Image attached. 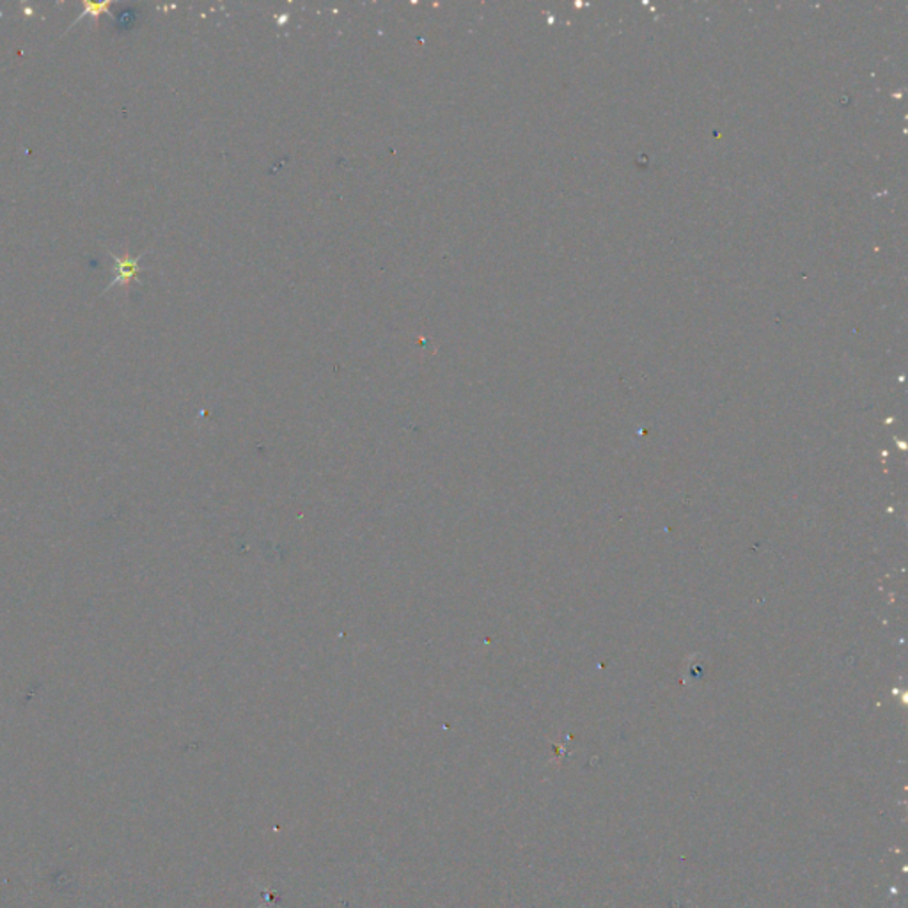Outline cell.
Masks as SVG:
<instances>
[{
    "instance_id": "cell-1",
    "label": "cell",
    "mask_w": 908,
    "mask_h": 908,
    "mask_svg": "<svg viewBox=\"0 0 908 908\" xmlns=\"http://www.w3.org/2000/svg\"><path fill=\"white\" fill-rule=\"evenodd\" d=\"M112 259H114L115 265H118V277L112 280V285L107 288V291L114 288V286L129 285L130 280L137 276L141 256L135 257V259H129V257L120 259L118 256H112Z\"/></svg>"
}]
</instances>
